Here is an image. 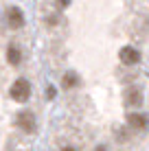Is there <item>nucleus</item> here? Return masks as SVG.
<instances>
[{
    "label": "nucleus",
    "mask_w": 149,
    "mask_h": 151,
    "mask_svg": "<svg viewBox=\"0 0 149 151\" xmlns=\"http://www.w3.org/2000/svg\"><path fill=\"white\" fill-rule=\"evenodd\" d=\"M29 96H31V83L27 79H15L13 86H11V99L24 103Z\"/></svg>",
    "instance_id": "f257e3e1"
},
{
    "label": "nucleus",
    "mask_w": 149,
    "mask_h": 151,
    "mask_svg": "<svg viewBox=\"0 0 149 151\" xmlns=\"http://www.w3.org/2000/svg\"><path fill=\"white\" fill-rule=\"evenodd\" d=\"M15 125H18L22 132H27V134H31L35 129V116H33V112H20L18 114V118H15Z\"/></svg>",
    "instance_id": "f03ea898"
},
{
    "label": "nucleus",
    "mask_w": 149,
    "mask_h": 151,
    "mask_svg": "<svg viewBox=\"0 0 149 151\" xmlns=\"http://www.w3.org/2000/svg\"><path fill=\"white\" fill-rule=\"evenodd\" d=\"M119 57H121L123 64H127V66H134V64L140 61V53H138L134 46H123L121 53H119Z\"/></svg>",
    "instance_id": "7ed1b4c3"
},
{
    "label": "nucleus",
    "mask_w": 149,
    "mask_h": 151,
    "mask_svg": "<svg viewBox=\"0 0 149 151\" xmlns=\"http://www.w3.org/2000/svg\"><path fill=\"white\" fill-rule=\"evenodd\" d=\"M7 22H9V27H11V29L24 27V15H22V11H20L18 7H11L7 11Z\"/></svg>",
    "instance_id": "20e7f679"
},
{
    "label": "nucleus",
    "mask_w": 149,
    "mask_h": 151,
    "mask_svg": "<svg viewBox=\"0 0 149 151\" xmlns=\"http://www.w3.org/2000/svg\"><path fill=\"white\" fill-rule=\"evenodd\" d=\"M127 123H130V127L132 129H147V116L145 114H127Z\"/></svg>",
    "instance_id": "39448f33"
},
{
    "label": "nucleus",
    "mask_w": 149,
    "mask_h": 151,
    "mask_svg": "<svg viewBox=\"0 0 149 151\" xmlns=\"http://www.w3.org/2000/svg\"><path fill=\"white\" fill-rule=\"evenodd\" d=\"M7 59H9V64H20V61H22V53H20V48H18V46H9V48H7Z\"/></svg>",
    "instance_id": "423d86ee"
},
{
    "label": "nucleus",
    "mask_w": 149,
    "mask_h": 151,
    "mask_svg": "<svg viewBox=\"0 0 149 151\" xmlns=\"http://www.w3.org/2000/svg\"><path fill=\"white\" fill-rule=\"evenodd\" d=\"M73 86H77V75H75V72L64 75V88H73Z\"/></svg>",
    "instance_id": "0eeeda50"
},
{
    "label": "nucleus",
    "mask_w": 149,
    "mask_h": 151,
    "mask_svg": "<svg viewBox=\"0 0 149 151\" xmlns=\"http://www.w3.org/2000/svg\"><path fill=\"white\" fill-rule=\"evenodd\" d=\"M127 96H130V99H127V103H130V105H136V103H140V92L132 90V92H130Z\"/></svg>",
    "instance_id": "6e6552de"
},
{
    "label": "nucleus",
    "mask_w": 149,
    "mask_h": 151,
    "mask_svg": "<svg viewBox=\"0 0 149 151\" xmlns=\"http://www.w3.org/2000/svg\"><path fill=\"white\" fill-rule=\"evenodd\" d=\"M46 94H48V99H53V96H55V88L48 86V88H46Z\"/></svg>",
    "instance_id": "1a4fd4ad"
},
{
    "label": "nucleus",
    "mask_w": 149,
    "mask_h": 151,
    "mask_svg": "<svg viewBox=\"0 0 149 151\" xmlns=\"http://www.w3.org/2000/svg\"><path fill=\"white\" fill-rule=\"evenodd\" d=\"M61 151H77V149H73V147H66V149H61Z\"/></svg>",
    "instance_id": "9d476101"
},
{
    "label": "nucleus",
    "mask_w": 149,
    "mask_h": 151,
    "mask_svg": "<svg viewBox=\"0 0 149 151\" xmlns=\"http://www.w3.org/2000/svg\"><path fill=\"white\" fill-rule=\"evenodd\" d=\"M96 151H105V149H103V147H99V149H96Z\"/></svg>",
    "instance_id": "9b49d317"
}]
</instances>
